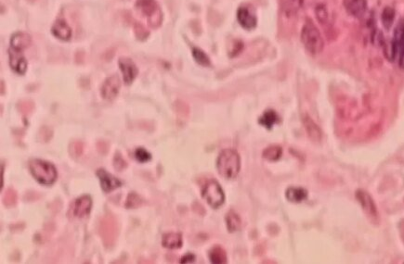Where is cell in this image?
Returning a JSON list of instances; mask_svg holds the SVG:
<instances>
[{
    "label": "cell",
    "instance_id": "6da1fadb",
    "mask_svg": "<svg viewBox=\"0 0 404 264\" xmlns=\"http://www.w3.org/2000/svg\"><path fill=\"white\" fill-rule=\"evenodd\" d=\"M218 172L223 178H236L241 170V159L236 150L227 149L220 152L217 161Z\"/></svg>",
    "mask_w": 404,
    "mask_h": 264
},
{
    "label": "cell",
    "instance_id": "7a4b0ae2",
    "mask_svg": "<svg viewBox=\"0 0 404 264\" xmlns=\"http://www.w3.org/2000/svg\"><path fill=\"white\" fill-rule=\"evenodd\" d=\"M300 39L307 51L317 55L323 51L324 43L317 26L312 20H307L301 30Z\"/></svg>",
    "mask_w": 404,
    "mask_h": 264
},
{
    "label": "cell",
    "instance_id": "3957f363",
    "mask_svg": "<svg viewBox=\"0 0 404 264\" xmlns=\"http://www.w3.org/2000/svg\"><path fill=\"white\" fill-rule=\"evenodd\" d=\"M30 171L36 181L40 184L49 185L57 179V171L52 163L41 160L30 161Z\"/></svg>",
    "mask_w": 404,
    "mask_h": 264
},
{
    "label": "cell",
    "instance_id": "277c9868",
    "mask_svg": "<svg viewBox=\"0 0 404 264\" xmlns=\"http://www.w3.org/2000/svg\"><path fill=\"white\" fill-rule=\"evenodd\" d=\"M98 234L105 247H112L115 246L119 234L118 223L115 216L109 214L100 219Z\"/></svg>",
    "mask_w": 404,
    "mask_h": 264
},
{
    "label": "cell",
    "instance_id": "5b68a950",
    "mask_svg": "<svg viewBox=\"0 0 404 264\" xmlns=\"http://www.w3.org/2000/svg\"><path fill=\"white\" fill-rule=\"evenodd\" d=\"M203 197L208 202V205L218 209L223 205L225 201V195L220 184L216 181H211L206 184L203 190Z\"/></svg>",
    "mask_w": 404,
    "mask_h": 264
},
{
    "label": "cell",
    "instance_id": "8992f818",
    "mask_svg": "<svg viewBox=\"0 0 404 264\" xmlns=\"http://www.w3.org/2000/svg\"><path fill=\"white\" fill-rule=\"evenodd\" d=\"M404 51V18L398 22L393 35L390 48L387 50V57L393 60Z\"/></svg>",
    "mask_w": 404,
    "mask_h": 264
},
{
    "label": "cell",
    "instance_id": "52a82bcc",
    "mask_svg": "<svg viewBox=\"0 0 404 264\" xmlns=\"http://www.w3.org/2000/svg\"><path fill=\"white\" fill-rule=\"evenodd\" d=\"M356 199L358 200L359 203L361 204L364 213L371 218H374L375 220L378 218V211L375 205V201L366 191L358 190L356 192Z\"/></svg>",
    "mask_w": 404,
    "mask_h": 264
},
{
    "label": "cell",
    "instance_id": "ba28073f",
    "mask_svg": "<svg viewBox=\"0 0 404 264\" xmlns=\"http://www.w3.org/2000/svg\"><path fill=\"white\" fill-rule=\"evenodd\" d=\"M346 12L354 18L362 19L367 12V0H343Z\"/></svg>",
    "mask_w": 404,
    "mask_h": 264
},
{
    "label": "cell",
    "instance_id": "9c48e42d",
    "mask_svg": "<svg viewBox=\"0 0 404 264\" xmlns=\"http://www.w3.org/2000/svg\"><path fill=\"white\" fill-rule=\"evenodd\" d=\"M121 82L117 75H113L107 78L102 86V96L104 99L112 100L116 98L119 92Z\"/></svg>",
    "mask_w": 404,
    "mask_h": 264
},
{
    "label": "cell",
    "instance_id": "30bf717a",
    "mask_svg": "<svg viewBox=\"0 0 404 264\" xmlns=\"http://www.w3.org/2000/svg\"><path fill=\"white\" fill-rule=\"evenodd\" d=\"M119 67L123 73V78L126 85H130L138 75V68L129 57H120Z\"/></svg>",
    "mask_w": 404,
    "mask_h": 264
},
{
    "label": "cell",
    "instance_id": "8fae6325",
    "mask_svg": "<svg viewBox=\"0 0 404 264\" xmlns=\"http://www.w3.org/2000/svg\"><path fill=\"white\" fill-rule=\"evenodd\" d=\"M97 175H98L99 181H100V184H102L103 189L105 192H107V193L113 191V190H116V188L120 187L122 185L121 182L118 179L116 178L111 173L104 171L103 169L98 170Z\"/></svg>",
    "mask_w": 404,
    "mask_h": 264
},
{
    "label": "cell",
    "instance_id": "7c38bea8",
    "mask_svg": "<svg viewBox=\"0 0 404 264\" xmlns=\"http://www.w3.org/2000/svg\"><path fill=\"white\" fill-rule=\"evenodd\" d=\"M52 33L60 40L68 41L72 36V29L64 19H58L52 26Z\"/></svg>",
    "mask_w": 404,
    "mask_h": 264
},
{
    "label": "cell",
    "instance_id": "4fadbf2b",
    "mask_svg": "<svg viewBox=\"0 0 404 264\" xmlns=\"http://www.w3.org/2000/svg\"><path fill=\"white\" fill-rule=\"evenodd\" d=\"M32 43V38L28 34L23 32H18L12 35L11 39L12 49L18 52H23Z\"/></svg>",
    "mask_w": 404,
    "mask_h": 264
},
{
    "label": "cell",
    "instance_id": "5bb4252c",
    "mask_svg": "<svg viewBox=\"0 0 404 264\" xmlns=\"http://www.w3.org/2000/svg\"><path fill=\"white\" fill-rule=\"evenodd\" d=\"M92 208V201L89 195H82L75 201L74 214L76 217L82 218L90 213Z\"/></svg>",
    "mask_w": 404,
    "mask_h": 264
},
{
    "label": "cell",
    "instance_id": "9a60e30c",
    "mask_svg": "<svg viewBox=\"0 0 404 264\" xmlns=\"http://www.w3.org/2000/svg\"><path fill=\"white\" fill-rule=\"evenodd\" d=\"M10 64L12 70L19 75H24L27 69V61L22 55V52L15 51L13 49L10 51Z\"/></svg>",
    "mask_w": 404,
    "mask_h": 264
},
{
    "label": "cell",
    "instance_id": "2e32d148",
    "mask_svg": "<svg viewBox=\"0 0 404 264\" xmlns=\"http://www.w3.org/2000/svg\"><path fill=\"white\" fill-rule=\"evenodd\" d=\"M237 19L242 28L251 30L257 26V18L251 13L248 9L242 7L237 12Z\"/></svg>",
    "mask_w": 404,
    "mask_h": 264
},
{
    "label": "cell",
    "instance_id": "e0dca14e",
    "mask_svg": "<svg viewBox=\"0 0 404 264\" xmlns=\"http://www.w3.org/2000/svg\"><path fill=\"white\" fill-rule=\"evenodd\" d=\"M303 123H304V126H305L309 138H311L312 141L319 142L322 140V138H323L322 130L309 115H305L303 117Z\"/></svg>",
    "mask_w": 404,
    "mask_h": 264
},
{
    "label": "cell",
    "instance_id": "ac0fdd59",
    "mask_svg": "<svg viewBox=\"0 0 404 264\" xmlns=\"http://www.w3.org/2000/svg\"><path fill=\"white\" fill-rule=\"evenodd\" d=\"M135 7L147 17L154 16L158 10L156 0H137Z\"/></svg>",
    "mask_w": 404,
    "mask_h": 264
},
{
    "label": "cell",
    "instance_id": "d6986e66",
    "mask_svg": "<svg viewBox=\"0 0 404 264\" xmlns=\"http://www.w3.org/2000/svg\"><path fill=\"white\" fill-rule=\"evenodd\" d=\"M163 246L170 249H176L182 247V236L178 233H168L163 236Z\"/></svg>",
    "mask_w": 404,
    "mask_h": 264
},
{
    "label": "cell",
    "instance_id": "ffe728a7",
    "mask_svg": "<svg viewBox=\"0 0 404 264\" xmlns=\"http://www.w3.org/2000/svg\"><path fill=\"white\" fill-rule=\"evenodd\" d=\"M285 196L287 201L293 203H299L305 201L308 196V192L306 189L302 187H289L285 192Z\"/></svg>",
    "mask_w": 404,
    "mask_h": 264
},
{
    "label": "cell",
    "instance_id": "44dd1931",
    "mask_svg": "<svg viewBox=\"0 0 404 264\" xmlns=\"http://www.w3.org/2000/svg\"><path fill=\"white\" fill-rule=\"evenodd\" d=\"M304 0H282V9L287 16H294L302 9Z\"/></svg>",
    "mask_w": 404,
    "mask_h": 264
},
{
    "label": "cell",
    "instance_id": "7402d4cb",
    "mask_svg": "<svg viewBox=\"0 0 404 264\" xmlns=\"http://www.w3.org/2000/svg\"><path fill=\"white\" fill-rule=\"evenodd\" d=\"M226 224H227V228L231 232H236L238 230L240 229L241 227V224L242 221L241 218L239 217V215L236 213H234L233 211L229 212L226 216Z\"/></svg>",
    "mask_w": 404,
    "mask_h": 264
},
{
    "label": "cell",
    "instance_id": "603a6c76",
    "mask_svg": "<svg viewBox=\"0 0 404 264\" xmlns=\"http://www.w3.org/2000/svg\"><path fill=\"white\" fill-rule=\"evenodd\" d=\"M278 115L274 110H267L264 114L260 117V123L267 129H272V126L277 122Z\"/></svg>",
    "mask_w": 404,
    "mask_h": 264
},
{
    "label": "cell",
    "instance_id": "cb8c5ba5",
    "mask_svg": "<svg viewBox=\"0 0 404 264\" xmlns=\"http://www.w3.org/2000/svg\"><path fill=\"white\" fill-rule=\"evenodd\" d=\"M210 260L215 264L225 263L227 262L226 252L222 247H215L209 253Z\"/></svg>",
    "mask_w": 404,
    "mask_h": 264
},
{
    "label": "cell",
    "instance_id": "d4e9b609",
    "mask_svg": "<svg viewBox=\"0 0 404 264\" xmlns=\"http://www.w3.org/2000/svg\"><path fill=\"white\" fill-rule=\"evenodd\" d=\"M283 154V150L279 146H271L263 151V157L270 161H276Z\"/></svg>",
    "mask_w": 404,
    "mask_h": 264
},
{
    "label": "cell",
    "instance_id": "484cf974",
    "mask_svg": "<svg viewBox=\"0 0 404 264\" xmlns=\"http://www.w3.org/2000/svg\"><path fill=\"white\" fill-rule=\"evenodd\" d=\"M382 23L385 28H390L395 19V11L392 7H386L382 12Z\"/></svg>",
    "mask_w": 404,
    "mask_h": 264
},
{
    "label": "cell",
    "instance_id": "4316f807",
    "mask_svg": "<svg viewBox=\"0 0 404 264\" xmlns=\"http://www.w3.org/2000/svg\"><path fill=\"white\" fill-rule=\"evenodd\" d=\"M17 192L13 188H9L3 197V203L6 207H13L17 203Z\"/></svg>",
    "mask_w": 404,
    "mask_h": 264
},
{
    "label": "cell",
    "instance_id": "83f0119b",
    "mask_svg": "<svg viewBox=\"0 0 404 264\" xmlns=\"http://www.w3.org/2000/svg\"><path fill=\"white\" fill-rule=\"evenodd\" d=\"M192 55H193V57L195 58V60H196L198 63L200 64V65H203V66H209L210 65V60H209V57H208V55L205 53V52L201 50V49H199V48H193V50H192Z\"/></svg>",
    "mask_w": 404,
    "mask_h": 264
},
{
    "label": "cell",
    "instance_id": "f1b7e54d",
    "mask_svg": "<svg viewBox=\"0 0 404 264\" xmlns=\"http://www.w3.org/2000/svg\"><path fill=\"white\" fill-rule=\"evenodd\" d=\"M141 204H142V200L140 199V196L137 195L136 193H130L127 196L125 206L127 209H136V208L139 207Z\"/></svg>",
    "mask_w": 404,
    "mask_h": 264
},
{
    "label": "cell",
    "instance_id": "f546056e",
    "mask_svg": "<svg viewBox=\"0 0 404 264\" xmlns=\"http://www.w3.org/2000/svg\"><path fill=\"white\" fill-rule=\"evenodd\" d=\"M17 107L22 114L28 115L34 110L35 105L31 100H23L19 102Z\"/></svg>",
    "mask_w": 404,
    "mask_h": 264
},
{
    "label": "cell",
    "instance_id": "4dcf8cb0",
    "mask_svg": "<svg viewBox=\"0 0 404 264\" xmlns=\"http://www.w3.org/2000/svg\"><path fill=\"white\" fill-rule=\"evenodd\" d=\"M70 153L74 157L82 155L84 150V145L80 141H75L70 145Z\"/></svg>",
    "mask_w": 404,
    "mask_h": 264
},
{
    "label": "cell",
    "instance_id": "1f68e13d",
    "mask_svg": "<svg viewBox=\"0 0 404 264\" xmlns=\"http://www.w3.org/2000/svg\"><path fill=\"white\" fill-rule=\"evenodd\" d=\"M127 161L124 160V158L122 157L121 154L119 152L116 153V155L114 158V166L116 168L118 172H121L123 170H125L127 168Z\"/></svg>",
    "mask_w": 404,
    "mask_h": 264
},
{
    "label": "cell",
    "instance_id": "d6a6232c",
    "mask_svg": "<svg viewBox=\"0 0 404 264\" xmlns=\"http://www.w3.org/2000/svg\"><path fill=\"white\" fill-rule=\"evenodd\" d=\"M134 32H135V35L139 40H144L145 38L149 35V33L146 31V29L139 23H135Z\"/></svg>",
    "mask_w": 404,
    "mask_h": 264
},
{
    "label": "cell",
    "instance_id": "836d02e7",
    "mask_svg": "<svg viewBox=\"0 0 404 264\" xmlns=\"http://www.w3.org/2000/svg\"><path fill=\"white\" fill-rule=\"evenodd\" d=\"M135 155H136V159L139 162H146V161H150V159H152V155H150V153L147 150H145L144 149H141V148H139V149L136 150Z\"/></svg>",
    "mask_w": 404,
    "mask_h": 264
},
{
    "label": "cell",
    "instance_id": "e575fe53",
    "mask_svg": "<svg viewBox=\"0 0 404 264\" xmlns=\"http://www.w3.org/2000/svg\"><path fill=\"white\" fill-rule=\"evenodd\" d=\"M39 137H40L41 140L43 142H47L49 141V139L52 137V130L48 127H42L41 128L40 132H39Z\"/></svg>",
    "mask_w": 404,
    "mask_h": 264
},
{
    "label": "cell",
    "instance_id": "d590c367",
    "mask_svg": "<svg viewBox=\"0 0 404 264\" xmlns=\"http://www.w3.org/2000/svg\"><path fill=\"white\" fill-rule=\"evenodd\" d=\"M316 13H317L318 19L321 23H325L328 19V12L326 11V9L323 6L318 7Z\"/></svg>",
    "mask_w": 404,
    "mask_h": 264
},
{
    "label": "cell",
    "instance_id": "8d00e7d4",
    "mask_svg": "<svg viewBox=\"0 0 404 264\" xmlns=\"http://www.w3.org/2000/svg\"><path fill=\"white\" fill-rule=\"evenodd\" d=\"M97 150L103 155H105L109 152V144L105 141H98L97 143Z\"/></svg>",
    "mask_w": 404,
    "mask_h": 264
},
{
    "label": "cell",
    "instance_id": "74e56055",
    "mask_svg": "<svg viewBox=\"0 0 404 264\" xmlns=\"http://www.w3.org/2000/svg\"><path fill=\"white\" fill-rule=\"evenodd\" d=\"M195 260V256L193 254H187L180 259V263H191Z\"/></svg>",
    "mask_w": 404,
    "mask_h": 264
},
{
    "label": "cell",
    "instance_id": "f35d334b",
    "mask_svg": "<svg viewBox=\"0 0 404 264\" xmlns=\"http://www.w3.org/2000/svg\"><path fill=\"white\" fill-rule=\"evenodd\" d=\"M398 66H399L401 69H404V51L400 53V55L398 56Z\"/></svg>",
    "mask_w": 404,
    "mask_h": 264
}]
</instances>
